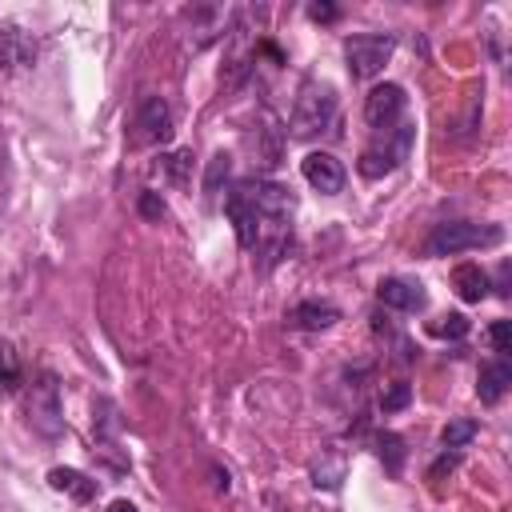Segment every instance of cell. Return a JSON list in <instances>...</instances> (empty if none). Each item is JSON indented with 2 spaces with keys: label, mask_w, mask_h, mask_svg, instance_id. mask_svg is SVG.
Here are the masks:
<instances>
[{
  "label": "cell",
  "mask_w": 512,
  "mask_h": 512,
  "mask_svg": "<svg viewBox=\"0 0 512 512\" xmlns=\"http://www.w3.org/2000/svg\"><path fill=\"white\" fill-rule=\"evenodd\" d=\"M224 212L236 228L244 252L260 256L264 268L280 264L292 252V212L296 200L276 180H240L224 196Z\"/></svg>",
  "instance_id": "cell-1"
},
{
  "label": "cell",
  "mask_w": 512,
  "mask_h": 512,
  "mask_svg": "<svg viewBox=\"0 0 512 512\" xmlns=\"http://www.w3.org/2000/svg\"><path fill=\"white\" fill-rule=\"evenodd\" d=\"M504 240V228L500 224H472V220H444L428 232L424 240V252L428 256H460V252H472V248H492Z\"/></svg>",
  "instance_id": "cell-2"
},
{
  "label": "cell",
  "mask_w": 512,
  "mask_h": 512,
  "mask_svg": "<svg viewBox=\"0 0 512 512\" xmlns=\"http://www.w3.org/2000/svg\"><path fill=\"white\" fill-rule=\"evenodd\" d=\"M336 108H340V100H336V88H332V84H304L300 96H296L292 120H288L292 136H296V140H312V136H320V132H332Z\"/></svg>",
  "instance_id": "cell-3"
},
{
  "label": "cell",
  "mask_w": 512,
  "mask_h": 512,
  "mask_svg": "<svg viewBox=\"0 0 512 512\" xmlns=\"http://www.w3.org/2000/svg\"><path fill=\"white\" fill-rule=\"evenodd\" d=\"M392 48H396V40L384 36V32L348 36V40H344V64H348L352 80H372V76H380L384 64L392 60Z\"/></svg>",
  "instance_id": "cell-4"
},
{
  "label": "cell",
  "mask_w": 512,
  "mask_h": 512,
  "mask_svg": "<svg viewBox=\"0 0 512 512\" xmlns=\"http://www.w3.org/2000/svg\"><path fill=\"white\" fill-rule=\"evenodd\" d=\"M408 152H412V128L408 124H396L392 132H380V140L372 148L360 152V164L356 168H360V176L380 180V176L396 172L408 160Z\"/></svg>",
  "instance_id": "cell-5"
},
{
  "label": "cell",
  "mask_w": 512,
  "mask_h": 512,
  "mask_svg": "<svg viewBox=\"0 0 512 512\" xmlns=\"http://www.w3.org/2000/svg\"><path fill=\"white\" fill-rule=\"evenodd\" d=\"M28 424L40 436H48V440H56L64 432V404H60V380H56V372H40L36 376V384L28 392Z\"/></svg>",
  "instance_id": "cell-6"
},
{
  "label": "cell",
  "mask_w": 512,
  "mask_h": 512,
  "mask_svg": "<svg viewBox=\"0 0 512 512\" xmlns=\"http://www.w3.org/2000/svg\"><path fill=\"white\" fill-rule=\"evenodd\" d=\"M172 140V108L164 96H144L136 116H132V144L140 148H156Z\"/></svg>",
  "instance_id": "cell-7"
},
{
  "label": "cell",
  "mask_w": 512,
  "mask_h": 512,
  "mask_svg": "<svg viewBox=\"0 0 512 512\" xmlns=\"http://www.w3.org/2000/svg\"><path fill=\"white\" fill-rule=\"evenodd\" d=\"M404 108H408V96L400 84H376L368 96H364V120L376 128V132H392L396 124H404Z\"/></svg>",
  "instance_id": "cell-8"
},
{
  "label": "cell",
  "mask_w": 512,
  "mask_h": 512,
  "mask_svg": "<svg viewBox=\"0 0 512 512\" xmlns=\"http://www.w3.org/2000/svg\"><path fill=\"white\" fill-rule=\"evenodd\" d=\"M300 172H304V180H308L316 192H324V196L344 192V180H348L344 164H340L332 152H308V156L300 160Z\"/></svg>",
  "instance_id": "cell-9"
},
{
  "label": "cell",
  "mask_w": 512,
  "mask_h": 512,
  "mask_svg": "<svg viewBox=\"0 0 512 512\" xmlns=\"http://www.w3.org/2000/svg\"><path fill=\"white\" fill-rule=\"evenodd\" d=\"M376 296L384 308H396V312H420L428 304V292L420 280H408V276H384L376 284Z\"/></svg>",
  "instance_id": "cell-10"
},
{
  "label": "cell",
  "mask_w": 512,
  "mask_h": 512,
  "mask_svg": "<svg viewBox=\"0 0 512 512\" xmlns=\"http://www.w3.org/2000/svg\"><path fill=\"white\" fill-rule=\"evenodd\" d=\"M32 64H36V40L16 24H4L0 28V68L20 72V68H32Z\"/></svg>",
  "instance_id": "cell-11"
},
{
  "label": "cell",
  "mask_w": 512,
  "mask_h": 512,
  "mask_svg": "<svg viewBox=\"0 0 512 512\" xmlns=\"http://www.w3.org/2000/svg\"><path fill=\"white\" fill-rule=\"evenodd\" d=\"M340 320V308L332 300H300L292 312H288V324L304 328V332H324Z\"/></svg>",
  "instance_id": "cell-12"
},
{
  "label": "cell",
  "mask_w": 512,
  "mask_h": 512,
  "mask_svg": "<svg viewBox=\"0 0 512 512\" xmlns=\"http://www.w3.org/2000/svg\"><path fill=\"white\" fill-rule=\"evenodd\" d=\"M508 388H512V364H508L504 356L488 360V364L480 368V380H476V396H480V404H500Z\"/></svg>",
  "instance_id": "cell-13"
},
{
  "label": "cell",
  "mask_w": 512,
  "mask_h": 512,
  "mask_svg": "<svg viewBox=\"0 0 512 512\" xmlns=\"http://www.w3.org/2000/svg\"><path fill=\"white\" fill-rule=\"evenodd\" d=\"M452 288H456V296L460 300H468V304H480L484 296H488V272L480 268V264H456L452 268Z\"/></svg>",
  "instance_id": "cell-14"
},
{
  "label": "cell",
  "mask_w": 512,
  "mask_h": 512,
  "mask_svg": "<svg viewBox=\"0 0 512 512\" xmlns=\"http://www.w3.org/2000/svg\"><path fill=\"white\" fill-rule=\"evenodd\" d=\"M48 484H52L56 492L72 496L76 504L96 500V480H92V476H84V472H76V468H52V472H48Z\"/></svg>",
  "instance_id": "cell-15"
},
{
  "label": "cell",
  "mask_w": 512,
  "mask_h": 512,
  "mask_svg": "<svg viewBox=\"0 0 512 512\" xmlns=\"http://www.w3.org/2000/svg\"><path fill=\"white\" fill-rule=\"evenodd\" d=\"M476 432H480V424H476V420H448V424H444V432H440V444L456 452V448H468V444L476 440Z\"/></svg>",
  "instance_id": "cell-16"
},
{
  "label": "cell",
  "mask_w": 512,
  "mask_h": 512,
  "mask_svg": "<svg viewBox=\"0 0 512 512\" xmlns=\"http://www.w3.org/2000/svg\"><path fill=\"white\" fill-rule=\"evenodd\" d=\"M16 388H20V356L0 336V392H16Z\"/></svg>",
  "instance_id": "cell-17"
},
{
  "label": "cell",
  "mask_w": 512,
  "mask_h": 512,
  "mask_svg": "<svg viewBox=\"0 0 512 512\" xmlns=\"http://www.w3.org/2000/svg\"><path fill=\"white\" fill-rule=\"evenodd\" d=\"M428 332L440 336V340H464V336H468V316H464V312H448V316L432 320Z\"/></svg>",
  "instance_id": "cell-18"
},
{
  "label": "cell",
  "mask_w": 512,
  "mask_h": 512,
  "mask_svg": "<svg viewBox=\"0 0 512 512\" xmlns=\"http://www.w3.org/2000/svg\"><path fill=\"white\" fill-rule=\"evenodd\" d=\"M160 168H164V176L172 180V184H188V172H192V152H168L164 160H160Z\"/></svg>",
  "instance_id": "cell-19"
},
{
  "label": "cell",
  "mask_w": 512,
  "mask_h": 512,
  "mask_svg": "<svg viewBox=\"0 0 512 512\" xmlns=\"http://www.w3.org/2000/svg\"><path fill=\"white\" fill-rule=\"evenodd\" d=\"M376 444H380V460H388V472L396 476V472L404 468V440H400L396 432H384Z\"/></svg>",
  "instance_id": "cell-20"
},
{
  "label": "cell",
  "mask_w": 512,
  "mask_h": 512,
  "mask_svg": "<svg viewBox=\"0 0 512 512\" xmlns=\"http://www.w3.org/2000/svg\"><path fill=\"white\" fill-rule=\"evenodd\" d=\"M220 176H228V152H216V156L208 160V176H204V196H208V200H216Z\"/></svg>",
  "instance_id": "cell-21"
},
{
  "label": "cell",
  "mask_w": 512,
  "mask_h": 512,
  "mask_svg": "<svg viewBox=\"0 0 512 512\" xmlns=\"http://www.w3.org/2000/svg\"><path fill=\"white\" fill-rule=\"evenodd\" d=\"M408 400H412V384H404V380H396V384H388V392H380L384 412H400V408H408Z\"/></svg>",
  "instance_id": "cell-22"
},
{
  "label": "cell",
  "mask_w": 512,
  "mask_h": 512,
  "mask_svg": "<svg viewBox=\"0 0 512 512\" xmlns=\"http://www.w3.org/2000/svg\"><path fill=\"white\" fill-rule=\"evenodd\" d=\"M488 340H492V352L508 360V352H512V320H496L488 328Z\"/></svg>",
  "instance_id": "cell-23"
},
{
  "label": "cell",
  "mask_w": 512,
  "mask_h": 512,
  "mask_svg": "<svg viewBox=\"0 0 512 512\" xmlns=\"http://www.w3.org/2000/svg\"><path fill=\"white\" fill-rule=\"evenodd\" d=\"M164 200H160V192H140V216H148V220H164Z\"/></svg>",
  "instance_id": "cell-24"
},
{
  "label": "cell",
  "mask_w": 512,
  "mask_h": 512,
  "mask_svg": "<svg viewBox=\"0 0 512 512\" xmlns=\"http://www.w3.org/2000/svg\"><path fill=\"white\" fill-rule=\"evenodd\" d=\"M308 16L312 20H332L336 16V4H308Z\"/></svg>",
  "instance_id": "cell-25"
},
{
  "label": "cell",
  "mask_w": 512,
  "mask_h": 512,
  "mask_svg": "<svg viewBox=\"0 0 512 512\" xmlns=\"http://www.w3.org/2000/svg\"><path fill=\"white\" fill-rule=\"evenodd\" d=\"M108 512H140V508H136L132 500H112V504H108Z\"/></svg>",
  "instance_id": "cell-26"
}]
</instances>
